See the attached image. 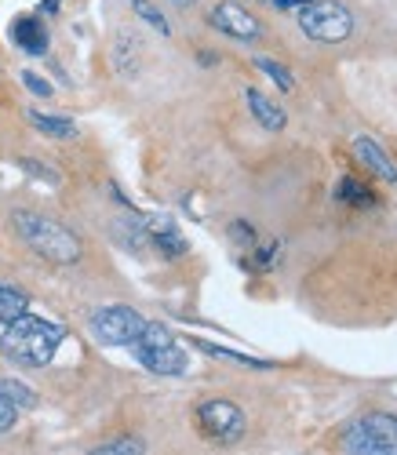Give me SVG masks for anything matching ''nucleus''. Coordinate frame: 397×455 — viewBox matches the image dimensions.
Returning <instances> with one entry per match:
<instances>
[{
  "instance_id": "f257e3e1",
  "label": "nucleus",
  "mask_w": 397,
  "mask_h": 455,
  "mask_svg": "<svg viewBox=\"0 0 397 455\" xmlns=\"http://www.w3.org/2000/svg\"><path fill=\"white\" fill-rule=\"evenodd\" d=\"M62 339H66V328L62 324L45 321V317H33L26 310L12 324H4V335H0V350H4V357H12L15 364L41 368V364H48L55 357Z\"/></svg>"
},
{
  "instance_id": "f03ea898",
  "label": "nucleus",
  "mask_w": 397,
  "mask_h": 455,
  "mask_svg": "<svg viewBox=\"0 0 397 455\" xmlns=\"http://www.w3.org/2000/svg\"><path fill=\"white\" fill-rule=\"evenodd\" d=\"M15 234L48 262L59 267H73L81 259V241L73 230H66L62 222L48 219V215H33V212H15Z\"/></svg>"
},
{
  "instance_id": "7ed1b4c3",
  "label": "nucleus",
  "mask_w": 397,
  "mask_h": 455,
  "mask_svg": "<svg viewBox=\"0 0 397 455\" xmlns=\"http://www.w3.org/2000/svg\"><path fill=\"white\" fill-rule=\"evenodd\" d=\"M346 455H397V415L369 411L343 430Z\"/></svg>"
},
{
  "instance_id": "20e7f679",
  "label": "nucleus",
  "mask_w": 397,
  "mask_h": 455,
  "mask_svg": "<svg viewBox=\"0 0 397 455\" xmlns=\"http://www.w3.org/2000/svg\"><path fill=\"white\" fill-rule=\"evenodd\" d=\"M132 350H135L139 364H146L153 375H182L186 371V350L179 347V339L157 321H146Z\"/></svg>"
},
{
  "instance_id": "39448f33",
  "label": "nucleus",
  "mask_w": 397,
  "mask_h": 455,
  "mask_svg": "<svg viewBox=\"0 0 397 455\" xmlns=\"http://www.w3.org/2000/svg\"><path fill=\"white\" fill-rule=\"evenodd\" d=\"M299 29L317 44H343L353 33V15L339 4V0H310V4L296 8Z\"/></svg>"
},
{
  "instance_id": "423d86ee",
  "label": "nucleus",
  "mask_w": 397,
  "mask_h": 455,
  "mask_svg": "<svg viewBox=\"0 0 397 455\" xmlns=\"http://www.w3.org/2000/svg\"><path fill=\"white\" fill-rule=\"evenodd\" d=\"M92 328L109 347H132L135 339L142 335V328H146V317L139 310H132V307H102V310H95Z\"/></svg>"
},
{
  "instance_id": "0eeeda50",
  "label": "nucleus",
  "mask_w": 397,
  "mask_h": 455,
  "mask_svg": "<svg viewBox=\"0 0 397 455\" xmlns=\"http://www.w3.org/2000/svg\"><path fill=\"white\" fill-rule=\"evenodd\" d=\"M197 423H201V430L212 441L233 444V441H241V434H245V411L237 408L233 401H205L201 408H197Z\"/></svg>"
},
{
  "instance_id": "6e6552de",
  "label": "nucleus",
  "mask_w": 397,
  "mask_h": 455,
  "mask_svg": "<svg viewBox=\"0 0 397 455\" xmlns=\"http://www.w3.org/2000/svg\"><path fill=\"white\" fill-rule=\"evenodd\" d=\"M208 22H212L219 33L233 36V41H259V33H263L259 19H255L248 8L237 4V0H223L219 8H212Z\"/></svg>"
},
{
  "instance_id": "1a4fd4ad",
  "label": "nucleus",
  "mask_w": 397,
  "mask_h": 455,
  "mask_svg": "<svg viewBox=\"0 0 397 455\" xmlns=\"http://www.w3.org/2000/svg\"><path fill=\"white\" fill-rule=\"evenodd\" d=\"M353 157L365 164L369 175H379V179H386V182H397V161L386 154V146L376 142L372 135H357V139H353Z\"/></svg>"
},
{
  "instance_id": "9d476101",
  "label": "nucleus",
  "mask_w": 397,
  "mask_h": 455,
  "mask_svg": "<svg viewBox=\"0 0 397 455\" xmlns=\"http://www.w3.org/2000/svg\"><path fill=\"white\" fill-rule=\"evenodd\" d=\"M12 36L26 55H45L48 52V29H45L41 19H33V15H19L12 22Z\"/></svg>"
},
{
  "instance_id": "9b49d317",
  "label": "nucleus",
  "mask_w": 397,
  "mask_h": 455,
  "mask_svg": "<svg viewBox=\"0 0 397 455\" xmlns=\"http://www.w3.org/2000/svg\"><path fill=\"white\" fill-rule=\"evenodd\" d=\"M248 109H252V117L263 124V128H270V132H281L285 124H288V117H285V109L277 106V102H270L263 92H255V88H248Z\"/></svg>"
},
{
  "instance_id": "f8f14e48",
  "label": "nucleus",
  "mask_w": 397,
  "mask_h": 455,
  "mask_svg": "<svg viewBox=\"0 0 397 455\" xmlns=\"http://www.w3.org/2000/svg\"><path fill=\"white\" fill-rule=\"evenodd\" d=\"M26 117H29V124H33L36 132H45V135H52V139H73V135H77V124H73L69 117H59V113H36V109H29Z\"/></svg>"
},
{
  "instance_id": "ddd939ff",
  "label": "nucleus",
  "mask_w": 397,
  "mask_h": 455,
  "mask_svg": "<svg viewBox=\"0 0 397 455\" xmlns=\"http://www.w3.org/2000/svg\"><path fill=\"white\" fill-rule=\"evenodd\" d=\"M26 310H29L26 291H19L15 284H4V281H0V324H12V321L22 317Z\"/></svg>"
},
{
  "instance_id": "4468645a",
  "label": "nucleus",
  "mask_w": 397,
  "mask_h": 455,
  "mask_svg": "<svg viewBox=\"0 0 397 455\" xmlns=\"http://www.w3.org/2000/svg\"><path fill=\"white\" fill-rule=\"evenodd\" d=\"M336 201L353 204V208H369V204H376V194H372L365 182H357L353 175H346V179L336 186Z\"/></svg>"
},
{
  "instance_id": "2eb2a0df",
  "label": "nucleus",
  "mask_w": 397,
  "mask_h": 455,
  "mask_svg": "<svg viewBox=\"0 0 397 455\" xmlns=\"http://www.w3.org/2000/svg\"><path fill=\"white\" fill-rule=\"evenodd\" d=\"M153 244L161 248L168 259H179L182 251H186V241L179 237V230L175 226H168V222H161V226H153Z\"/></svg>"
},
{
  "instance_id": "dca6fc26",
  "label": "nucleus",
  "mask_w": 397,
  "mask_h": 455,
  "mask_svg": "<svg viewBox=\"0 0 397 455\" xmlns=\"http://www.w3.org/2000/svg\"><path fill=\"white\" fill-rule=\"evenodd\" d=\"M255 66L266 73V77L277 84V88H281V92H296V77H292V73L281 66V62H273V59H266V55H259L255 59Z\"/></svg>"
},
{
  "instance_id": "f3484780",
  "label": "nucleus",
  "mask_w": 397,
  "mask_h": 455,
  "mask_svg": "<svg viewBox=\"0 0 397 455\" xmlns=\"http://www.w3.org/2000/svg\"><path fill=\"white\" fill-rule=\"evenodd\" d=\"M92 455H146V448H142L139 437H117V441L99 444Z\"/></svg>"
},
{
  "instance_id": "a211bd4d",
  "label": "nucleus",
  "mask_w": 397,
  "mask_h": 455,
  "mask_svg": "<svg viewBox=\"0 0 397 455\" xmlns=\"http://www.w3.org/2000/svg\"><path fill=\"white\" fill-rule=\"evenodd\" d=\"M0 394H4L15 408H33V404H36V394L26 390L22 383H15V379H0Z\"/></svg>"
},
{
  "instance_id": "6ab92c4d",
  "label": "nucleus",
  "mask_w": 397,
  "mask_h": 455,
  "mask_svg": "<svg viewBox=\"0 0 397 455\" xmlns=\"http://www.w3.org/2000/svg\"><path fill=\"white\" fill-rule=\"evenodd\" d=\"M132 8H135V15H139L142 22H150V26L157 29V33H165V36L172 33V26H168V19H165L161 12H157V8L150 4V0H132Z\"/></svg>"
},
{
  "instance_id": "aec40b11",
  "label": "nucleus",
  "mask_w": 397,
  "mask_h": 455,
  "mask_svg": "<svg viewBox=\"0 0 397 455\" xmlns=\"http://www.w3.org/2000/svg\"><path fill=\"white\" fill-rule=\"evenodd\" d=\"M22 84H26L33 95H41V99H48V95H52V84H48L45 77H36V73H29V69L22 73Z\"/></svg>"
},
{
  "instance_id": "412c9836",
  "label": "nucleus",
  "mask_w": 397,
  "mask_h": 455,
  "mask_svg": "<svg viewBox=\"0 0 397 455\" xmlns=\"http://www.w3.org/2000/svg\"><path fill=\"white\" fill-rule=\"evenodd\" d=\"M15 415H19V408H15V404H12L4 394H0V434L15 427Z\"/></svg>"
},
{
  "instance_id": "4be33fe9",
  "label": "nucleus",
  "mask_w": 397,
  "mask_h": 455,
  "mask_svg": "<svg viewBox=\"0 0 397 455\" xmlns=\"http://www.w3.org/2000/svg\"><path fill=\"white\" fill-rule=\"evenodd\" d=\"M266 4H273V8H285V12H292V8H303V4H310V0H266Z\"/></svg>"
},
{
  "instance_id": "5701e85b",
  "label": "nucleus",
  "mask_w": 397,
  "mask_h": 455,
  "mask_svg": "<svg viewBox=\"0 0 397 455\" xmlns=\"http://www.w3.org/2000/svg\"><path fill=\"white\" fill-rule=\"evenodd\" d=\"M179 4H193V0H179Z\"/></svg>"
}]
</instances>
